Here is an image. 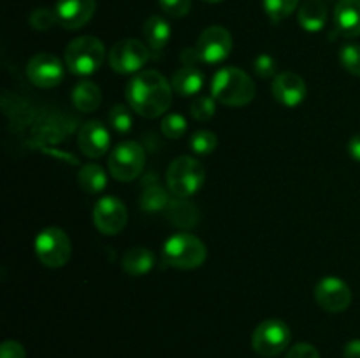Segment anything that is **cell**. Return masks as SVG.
Listing matches in <instances>:
<instances>
[{
    "label": "cell",
    "mask_w": 360,
    "mask_h": 358,
    "mask_svg": "<svg viewBox=\"0 0 360 358\" xmlns=\"http://www.w3.org/2000/svg\"><path fill=\"white\" fill-rule=\"evenodd\" d=\"M290 326L278 318L264 319L252 333V347L264 358L278 357L290 346Z\"/></svg>",
    "instance_id": "52a82bcc"
},
{
    "label": "cell",
    "mask_w": 360,
    "mask_h": 358,
    "mask_svg": "<svg viewBox=\"0 0 360 358\" xmlns=\"http://www.w3.org/2000/svg\"><path fill=\"white\" fill-rule=\"evenodd\" d=\"M160 130L165 137L169 139H181L188 130V123H186L185 116L179 112H171L165 116L160 123Z\"/></svg>",
    "instance_id": "f1b7e54d"
},
{
    "label": "cell",
    "mask_w": 360,
    "mask_h": 358,
    "mask_svg": "<svg viewBox=\"0 0 360 358\" xmlns=\"http://www.w3.org/2000/svg\"><path fill=\"white\" fill-rule=\"evenodd\" d=\"M105 60V48L94 35H83L65 48V67L74 76L86 77L97 72Z\"/></svg>",
    "instance_id": "277c9868"
},
{
    "label": "cell",
    "mask_w": 360,
    "mask_h": 358,
    "mask_svg": "<svg viewBox=\"0 0 360 358\" xmlns=\"http://www.w3.org/2000/svg\"><path fill=\"white\" fill-rule=\"evenodd\" d=\"M297 20L306 32L316 34L327 23V6L322 0H308L299 9Z\"/></svg>",
    "instance_id": "7402d4cb"
},
{
    "label": "cell",
    "mask_w": 360,
    "mask_h": 358,
    "mask_svg": "<svg viewBox=\"0 0 360 358\" xmlns=\"http://www.w3.org/2000/svg\"><path fill=\"white\" fill-rule=\"evenodd\" d=\"M0 358H27V351L18 340H4L0 346Z\"/></svg>",
    "instance_id": "d590c367"
},
{
    "label": "cell",
    "mask_w": 360,
    "mask_h": 358,
    "mask_svg": "<svg viewBox=\"0 0 360 358\" xmlns=\"http://www.w3.org/2000/svg\"><path fill=\"white\" fill-rule=\"evenodd\" d=\"M232 35L227 28L220 25L207 27L197 39V44L193 48L197 60L207 65H220L221 62L229 58L232 51Z\"/></svg>",
    "instance_id": "30bf717a"
},
{
    "label": "cell",
    "mask_w": 360,
    "mask_h": 358,
    "mask_svg": "<svg viewBox=\"0 0 360 358\" xmlns=\"http://www.w3.org/2000/svg\"><path fill=\"white\" fill-rule=\"evenodd\" d=\"M28 21H30L32 28H35V30H41V32L49 30L53 25L58 23V21H56L55 11L46 9V7H39V9H35L34 13L30 14V18H28Z\"/></svg>",
    "instance_id": "d6a6232c"
},
{
    "label": "cell",
    "mask_w": 360,
    "mask_h": 358,
    "mask_svg": "<svg viewBox=\"0 0 360 358\" xmlns=\"http://www.w3.org/2000/svg\"><path fill=\"white\" fill-rule=\"evenodd\" d=\"M211 95L229 107H243L255 98V83L238 67H221L211 81Z\"/></svg>",
    "instance_id": "7a4b0ae2"
},
{
    "label": "cell",
    "mask_w": 360,
    "mask_h": 358,
    "mask_svg": "<svg viewBox=\"0 0 360 358\" xmlns=\"http://www.w3.org/2000/svg\"><path fill=\"white\" fill-rule=\"evenodd\" d=\"M129 211L116 197H102L94 207V225L101 234L116 235L125 228Z\"/></svg>",
    "instance_id": "7c38bea8"
},
{
    "label": "cell",
    "mask_w": 360,
    "mask_h": 358,
    "mask_svg": "<svg viewBox=\"0 0 360 358\" xmlns=\"http://www.w3.org/2000/svg\"><path fill=\"white\" fill-rule=\"evenodd\" d=\"M273 95L285 107H297L308 95L304 79L295 72H281L273 79Z\"/></svg>",
    "instance_id": "2e32d148"
},
{
    "label": "cell",
    "mask_w": 360,
    "mask_h": 358,
    "mask_svg": "<svg viewBox=\"0 0 360 358\" xmlns=\"http://www.w3.org/2000/svg\"><path fill=\"white\" fill-rule=\"evenodd\" d=\"M34 248L39 262L49 269L63 267L72 255V242L69 235L58 227H48L39 232Z\"/></svg>",
    "instance_id": "8992f818"
},
{
    "label": "cell",
    "mask_w": 360,
    "mask_h": 358,
    "mask_svg": "<svg viewBox=\"0 0 360 358\" xmlns=\"http://www.w3.org/2000/svg\"><path fill=\"white\" fill-rule=\"evenodd\" d=\"M164 258L171 267L181 270L199 269L206 262L207 249L206 244L197 235L188 232H178L172 234L164 242Z\"/></svg>",
    "instance_id": "3957f363"
},
{
    "label": "cell",
    "mask_w": 360,
    "mask_h": 358,
    "mask_svg": "<svg viewBox=\"0 0 360 358\" xmlns=\"http://www.w3.org/2000/svg\"><path fill=\"white\" fill-rule=\"evenodd\" d=\"M77 146H79L81 153L86 154L88 158L104 157L111 147L109 128L97 119L86 121L77 133Z\"/></svg>",
    "instance_id": "9a60e30c"
},
{
    "label": "cell",
    "mask_w": 360,
    "mask_h": 358,
    "mask_svg": "<svg viewBox=\"0 0 360 358\" xmlns=\"http://www.w3.org/2000/svg\"><path fill=\"white\" fill-rule=\"evenodd\" d=\"M253 72L259 79H274L278 76L276 60L267 53H262L253 60Z\"/></svg>",
    "instance_id": "1f68e13d"
},
{
    "label": "cell",
    "mask_w": 360,
    "mask_h": 358,
    "mask_svg": "<svg viewBox=\"0 0 360 358\" xmlns=\"http://www.w3.org/2000/svg\"><path fill=\"white\" fill-rule=\"evenodd\" d=\"M146 164V154L143 146L136 140H123L111 151L108 160L109 172L116 181H134L143 172Z\"/></svg>",
    "instance_id": "ba28073f"
},
{
    "label": "cell",
    "mask_w": 360,
    "mask_h": 358,
    "mask_svg": "<svg viewBox=\"0 0 360 358\" xmlns=\"http://www.w3.org/2000/svg\"><path fill=\"white\" fill-rule=\"evenodd\" d=\"M143 34L151 53H160L171 41V25L165 18L150 16L144 21Z\"/></svg>",
    "instance_id": "ffe728a7"
},
{
    "label": "cell",
    "mask_w": 360,
    "mask_h": 358,
    "mask_svg": "<svg viewBox=\"0 0 360 358\" xmlns=\"http://www.w3.org/2000/svg\"><path fill=\"white\" fill-rule=\"evenodd\" d=\"M190 112L197 121H210L217 114V100L213 98V95H200L192 102Z\"/></svg>",
    "instance_id": "f546056e"
},
{
    "label": "cell",
    "mask_w": 360,
    "mask_h": 358,
    "mask_svg": "<svg viewBox=\"0 0 360 358\" xmlns=\"http://www.w3.org/2000/svg\"><path fill=\"white\" fill-rule=\"evenodd\" d=\"M297 6L299 0H264V11L274 23L287 20Z\"/></svg>",
    "instance_id": "83f0119b"
},
{
    "label": "cell",
    "mask_w": 360,
    "mask_h": 358,
    "mask_svg": "<svg viewBox=\"0 0 360 358\" xmlns=\"http://www.w3.org/2000/svg\"><path fill=\"white\" fill-rule=\"evenodd\" d=\"M334 25L345 37H359L360 0H340L334 7Z\"/></svg>",
    "instance_id": "e0dca14e"
},
{
    "label": "cell",
    "mask_w": 360,
    "mask_h": 358,
    "mask_svg": "<svg viewBox=\"0 0 360 358\" xmlns=\"http://www.w3.org/2000/svg\"><path fill=\"white\" fill-rule=\"evenodd\" d=\"M97 0H58L55 6L56 21L67 30H79L94 18Z\"/></svg>",
    "instance_id": "5bb4252c"
},
{
    "label": "cell",
    "mask_w": 360,
    "mask_h": 358,
    "mask_svg": "<svg viewBox=\"0 0 360 358\" xmlns=\"http://www.w3.org/2000/svg\"><path fill=\"white\" fill-rule=\"evenodd\" d=\"M102 102V91L97 83L90 79H83L74 86L72 104L81 112L97 111Z\"/></svg>",
    "instance_id": "44dd1931"
},
{
    "label": "cell",
    "mask_w": 360,
    "mask_h": 358,
    "mask_svg": "<svg viewBox=\"0 0 360 358\" xmlns=\"http://www.w3.org/2000/svg\"><path fill=\"white\" fill-rule=\"evenodd\" d=\"M172 90L181 97H193L204 86V72L197 63H183L171 79Z\"/></svg>",
    "instance_id": "d6986e66"
},
{
    "label": "cell",
    "mask_w": 360,
    "mask_h": 358,
    "mask_svg": "<svg viewBox=\"0 0 360 358\" xmlns=\"http://www.w3.org/2000/svg\"><path fill=\"white\" fill-rule=\"evenodd\" d=\"M340 62L347 72L360 77V44H345L340 51Z\"/></svg>",
    "instance_id": "4dcf8cb0"
},
{
    "label": "cell",
    "mask_w": 360,
    "mask_h": 358,
    "mask_svg": "<svg viewBox=\"0 0 360 358\" xmlns=\"http://www.w3.org/2000/svg\"><path fill=\"white\" fill-rule=\"evenodd\" d=\"M155 265V255L148 248H132L123 255L122 267L129 276L139 277L150 272Z\"/></svg>",
    "instance_id": "603a6c76"
},
{
    "label": "cell",
    "mask_w": 360,
    "mask_h": 358,
    "mask_svg": "<svg viewBox=\"0 0 360 358\" xmlns=\"http://www.w3.org/2000/svg\"><path fill=\"white\" fill-rule=\"evenodd\" d=\"M345 358H360V339H354L345 344L343 350Z\"/></svg>",
    "instance_id": "74e56055"
},
{
    "label": "cell",
    "mask_w": 360,
    "mask_h": 358,
    "mask_svg": "<svg viewBox=\"0 0 360 358\" xmlns=\"http://www.w3.org/2000/svg\"><path fill=\"white\" fill-rule=\"evenodd\" d=\"M315 300L323 311L343 312L352 304V290L341 277L326 276L316 283Z\"/></svg>",
    "instance_id": "4fadbf2b"
},
{
    "label": "cell",
    "mask_w": 360,
    "mask_h": 358,
    "mask_svg": "<svg viewBox=\"0 0 360 358\" xmlns=\"http://www.w3.org/2000/svg\"><path fill=\"white\" fill-rule=\"evenodd\" d=\"M204 179H206V172H204L202 164L197 158L186 157V154L174 158L165 174L169 192L181 199H190L195 195L202 188Z\"/></svg>",
    "instance_id": "5b68a950"
},
{
    "label": "cell",
    "mask_w": 360,
    "mask_h": 358,
    "mask_svg": "<svg viewBox=\"0 0 360 358\" xmlns=\"http://www.w3.org/2000/svg\"><path fill=\"white\" fill-rule=\"evenodd\" d=\"M164 213L174 227L183 228V230L197 227L200 220V213L195 204L190 199H181V197H172Z\"/></svg>",
    "instance_id": "ac0fdd59"
},
{
    "label": "cell",
    "mask_w": 360,
    "mask_h": 358,
    "mask_svg": "<svg viewBox=\"0 0 360 358\" xmlns=\"http://www.w3.org/2000/svg\"><path fill=\"white\" fill-rule=\"evenodd\" d=\"M347 147H348V154L360 164V133H355V135L348 140Z\"/></svg>",
    "instance_id": "8d00e7d4"
},
{
    "label": "cell",
    "mask_w": 360,
    "mask_h": 358,
    "mask_svg": "<svg viewBox=\"0 0 360 358\" xmlns=\"http://www.w3.org/2000/svg\"><path fill=\"white\" fill-rule=\"evenodd\" d=\"M172 197H169V188H164L155 181L144 186L139 204L141 209L146 211V213H158V211H165Z\"/></svg>",
    "instance_id": "d4e9b609"
},
{
    "label": "cell",
    "mask_w": 360,
    "mask_h": 358,
    "mask_svg": "<svg viewBox=\"0 0 360 358\" xmlns=\"http://www.w3.org/2000/svg\"><path fill=\"white\" fill-rule=\"evenodd\" d=\"M151 60V49L137 39H122L108 53V62L115 72L137 74Z\"/></svg>",
    "instance_id": "9c48e42d"
},
{
    "label": "cell",
    "mask_w": 360,
    "mask_h": 358,
    "mask_svg": "<svg viewBox=\"0 0 360 358\" xmlns=\"http://www.w3.org/2000/svg\"><path fill=\"white\" fill-rule=\"evenodd\" d=\"M160 9L171 18H185L190 13L192 0H158Z\"/></svg>",
    "instance_id": "836d02e7"
},
{
    "label": "cell",
    "mask_w": 360,
    "mask_h": 358,
    "mask_svg": "<svg viewBox=\"0 0 360 358\" xmlns=\"http://www.w3.org/2000/svg\"><path fill=\"white\" fill-rule=\"evenodd\" d=\"M129 107L143 118L165 114L172 102V84L158 70H141L125 88Z\"/></svg>",
    "instance_id": "6da1fadb"
},
{
    "label": "cell",
    "mask_w": 360,
    "mask_h": 358,
    "mask_svg": "<svg viewBox=\"0 0 360 358\" xmlns=\"http://www.w3.org/2000/svg\"><path fill=\"white\" fill-rule=\"evenodd\" d=\"M287 358H320L319 350L309 343H297L290 347Z\"/></svg>",
    "instance_id": "e575fe53"
},
{
    "label": "cell",
    "mask_w": 360,
    "mask_h": 358,
    "mask_svg": "<svg viewBox=\"0 0 360 358\" xmlns=\"http://www.w3.org/2000/svg\"><path fill=\"white\" fill-rule=\"evenodd\" d=\"M27 76L32 84L37 88H55L58 86L65 76V67L58 56L51 53H37L32 56L27 65Z\"/></svg>",
    "instance_id": "8fae6325"
},
{
    "label": "cell",
    "mask_w": 360,
    "mask_h": 358,
    "mask_svg": "<svg viewBox=\"0 0 360 358\" xmlns=\"http://www.w3.org/2000/svg\"><path fill=\"white\" fill-rule=\"evenodd\" d=\"M204 2H210V4H218V2H221V0H204Z\"/></svg>",
    "instance_id": "f35d334b"
},
{
    "label": "cell",
    "mask_w": 360,
    "mask_h": 358,
    "mask_svg": "<svg viewBox=\"0 0 360 358\" xmlns=\"http://www.w3.org/2000/svg\"><path fill=\"white\" fill-rule=\"evenodd\" d=\"M77 181H79L83 192L97 195V193L104 192L105 186H108V175L98 164H86L79 168Z\"/></svg>",
    "instance_id": "cb8c5ba5"
},
{
    "label": "cell",
    "mask_w": 360,
    "mask_h": 358,
    "mask_svg": "<svg viewBox=\"0 0 360 358\" xmlns=\"http://www.w3.org/2000/svg\"><path fill=\"white\" fill-rule=\"evenodd\" d=\"M190 150L197 154V157H206L211 154L218 146L217 133L211 130H197L190 137Z\"/></svg>",
    "instance_id": "484cf974"
},
{
    "label": "cell",
    "mask_w": 360,
    "mask_h": 358,
    "mask_svg": "<svg viewBox=\"0 0 360 358\" xmlns=\"http://www.w3.org/2000/svg\"><path fill=\"white\" fill-rule=\"evenodd\" d=\"M108 121H109V125H111V128L115 130L116 133H120V135H125V133H129L130 130H132V123H134L130 107H127V105H123V104L115 105V107L109 111Z\"/></svg>",
    "instance_id": "4316f807"
}]
</instances>
